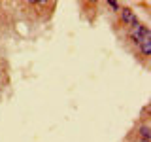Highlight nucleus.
I'll list each match as a JSON object with an SVG mask.
<instances>
[{
  "label": "nucleus",
  "mask_w": 151,
  "mask_h": 142,
  "mask_svg": "<svg viewBox=\"0 0 151 142\" xmlns=\"http://www.w3.org/2000/svg\"><path fill=\"white\" fill-rule=\"evenodd\" d=\"M130 38L140 46L142 42L151 40V32H149V28H145L142 25H136V27H132V30H130Z\"/></svg>",
  "instance_id": "obj_1"
},
{
  "label": "nucleus",
  "mask_w": 151,
  "mask_h": 142,
  "mask_svg": "<svg viewBox=\"0 0 151 142\" xmlns=\"http://www.w3.org/2000/svg\"><path fill=\"white\" fill-rule=\"evenodd\" d=\"M140 136H142L145 142H149V125H142V127H140Z\"/></svg>",
  "instance_id": "obj_4"
},
{
  "label": "nucleus",
  "mask_w": 151,
  "mask_h": 142,
  "mask_svg": "<svg viewBox=\"0 0 151 142\" xmlns=\"http://www.w3.org/2000/svg\"><path fill=\"white\" fill-rule=\"evenodd\" d=\"M108 6H110L111 9H115V12H119V9H121V8H119V4L113 2V0H110V2H108Z\"/></svg>",
  "instance_id": "obj_5"
},
{
  "label": "nucleus",
  "mask_w": 151,
  "mask_h": 142,
  "mask_svg": "<svg viewBox=\"0 0 151 142\" xmlns=\"http://www.w3.org/2000/svg\"><path fill=\"white\" fill-rule=\"evenodd\" d=\"M140 49H142V53H144L145 57H149L151 55V40L142 42V44H140Z\"/></svg>",
  "instance_id": "obj_3"
},
{
  "label": "nucleus",
  "mask_w": 151,
  "mask_h": 142,
  "mask_svg": "<svg viewBox=\"0 0 151 142\" xmlns=\"http://www.w3.org/2000/svg\"><path fill=\"white\" fill-rule=\"evenodd\" d=\"M119 13H121L123 21H125L127 25H130V27L140 25V23H138V17H136V13L132 12V9H129V8H121V9H119Z\"/></svg>",
  "instance_id": "obj_2"
}]
</instances>
